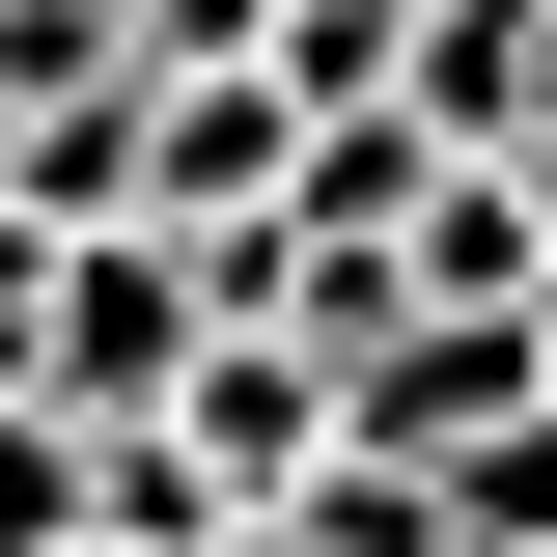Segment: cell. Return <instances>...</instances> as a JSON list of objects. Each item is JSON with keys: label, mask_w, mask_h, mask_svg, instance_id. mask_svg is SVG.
I'll return each instance as SVG.
<instances>
[{"label": "cell", "mask_w": 557, "mask_h": 557, "mask_svg": "<svg viewBox=\"0 0 557 557\" xmlns=\"http://www.w3.org/2000/svg\"><path fill=\"white\" fill-rule=\"evenodd\" d=\"M418 502H446V557H557V391L474 418V446H418Z\"/></svg>", "instance_id": "cell-2"}, {"label": "cell", "mask_w": 557, "mask_h": 557, "mask_svg": "<svg viewBox=\"0 0 557 557\" xmlns=\"http://www.w3.org/2000/svg\"><path fill=\"white\" fill-rule=\"evenodd\" d=\"M57 557H139V530H57Z\"/></svg>", "instance_id": "cell-4"}, {"label": "cell", "mask_w": 557, "mask_h": 557, "mask_svg": "<svg viewBox=\"0 0 557 557\" xmlns=\"http://www.w3.org/2000/svg\"><path fill=\"white\" fill-rule=\"evenodd\" d=\"M57 530H84V418L0 362V557H57Z\"/></svg>", "instance_id": "cell-3"}, {"label": "cell", "mask_w": 557, "mask_h": 557, "mask_svg": "<svg viewBox=\"0 0 557 557\" xmlns=\"http://www.w3.org/2000/svg\"><path fill=\"white\" fill-rule=\"evenodd\" d=\"M168 362H196V251H168L139 196L57 223V278H28V391H57V418H139Z\"/></svg>", "instance_id": "cell-1"}]
</instances>
